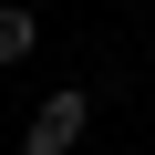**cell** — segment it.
I'll use <instances>...</instances> for the list:
<instances>
[{
  "label": "cell",
  "instance_id": "obj_2",
  "mask_svg": "<svg viewBox=\"0 0 155 155\" xmlns=\"http://www.w3.org/2000/svg\"><path fill=\"white\" fill-rule=\"evenodd\" d=\"M41 52V11L31 0H0V62H31Z\"/></svg>",
  "mask_w": 155,
  "mask_h": 155
},
{
  "label": "cell",
  "instance_id": "obj_1",
  "mask_svg": "<svg viewBox=\"0 0 155 155\" xmlns=\"http://www.w3.org/2000/svg\"><path fill=\"white\" fill-rule=\"evenodd\" d=\"M83 124H93V93H83V83H52L41 114L21 124V155H72V145H83Z\"/></svg>",
  "mask_w": 155,
  "mask_h": 155
}]
</instances>
